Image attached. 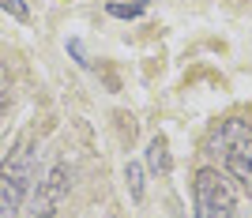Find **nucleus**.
<instances>
[{
  "label": "nucleus",
  "instance_id": "nucleus-1",
  "mask_svg": "<svg viewBox=\"0 0 252 218\" xmlns=\"http://www.w3.org/2000/svg\"><path fill=\"white\" fill-rule=\"evenodd\" d=\"M34 181V143L19 139L0 162V218H15Z\"/></svg>",
  "mask_w": 252,
  "mask_h": 218
},
{
  "label": "nucleus",
  "instance_id": "nucleus-2",
  "mask_svg": "<svg viewBox=\"0 0 252 218\" xmlns=\"http://www.w3.org/2000/svg\"><path fill=\"white\" fill-rule=\"evenodd\" d=\"M215 143L222 147V162L226 173L241 185V192L252 199V132L245 121H226Z\"/></svg>",
  "mask_w": 252,
  "mask_h": 218
},
{
  "label": "nucleus",
  "instance_id": "nucleus-3",
  "mask_svg": "<svg viewBox=\"0 0 252 218\" xmlns=\"http://www.w3.org/2000/svg\"><path fill=\"white\" fill-rule=\"evenodd\" d=\"M192 199H196V215L192 218H237V199L233 188L219 169H200L192 181Z\"/></svg>",
  "mask_w": 252,
  "mask_h": 218
},
{
  "label": "nucleus",
  "instance_id": "nucleus-4",
  "mask_svg": "<svg viewBox=\"0 0 252 218\" xmlns=\"http://www.w3.org/2000/svg\"><path fill=\"white\" fill-rule=\"evenodd\" d=\"M68 188H72V173L64 162L45 173V181H38V192H34V203H31V215L34 218H53L57 211L64 207V199H68Z\"/></svg>",
  "mask_w": 252,
  "mask_h": 218
},
{
  "label": "nucleus",
  "instance_id": "nucleus-5",
  "mask_svg": "<svg viewBox=\"0 0 252 218\" xmlns=\"http://www.w3.org/2000/svg\"><path fill=\"white\" fill-rule=\"evenodd\" d=\"M147 166L155 169V173H169V169H173L166 135H155V139H151V147H147Z\"/></svg>",
  "mask_w": 252,
  "mask_h": 218
},
{
  "label": "nucleus",
  "instance_id": "nucleus-6",
  "mask_svg": "<svg viewBox=\"0 0 252 218\" xmlns=\"http://www.w3.org/2000/svg\"><path fill=\"white\" fill-rule=\"evenodd\" d=\"M125 181H128V192H132V199H143V166L139 162H128L125 166Z\"/></svg>",
  "mask_w": 252,
  "mask_h": 218
},
{
  "label": "nucleus",
  "instance_id": "nucleus-7",
  "mask_svg": "<svg viewBox=\"0 0 252 218\" xmlns=\"http://www.w3.org/2000/svg\"><path fill=\"white\" fill-rule=\"evenodd\" d=\"M147 11V4H121V0H109V15H117V19H136V15H143Z\"/></svg>",
  "mask_w": 252,
  "mask_h": 218
},
{
  "label": "nucleus",
  "instance_id": "nucleus-8",
  "mask_svg": "<svg viewBox=\"0 0 252 218\" xmlns=\"http://www.w3.org/2000/svg\"><path fill=\"white\" fill-rule=\"evenodd\" d=\"M0 8L8 11L11 19H19V23H27V19H31V8H27L23 0H0Z\"/></svg>",
  "mask_w": 252,
  "mask_h": 218
},
{
  "label": "nucleus",
  "instance_id": "nucleus-9",
  "mask_svg": "<svg viewBox=\"0 0 252 218\" xmlns=\"http://www.w3.org/2000/svg\"><path fill=\"white\" fill-rule=\"evenodd\" d=\"M68 53H72V57H75V61H79V64H83V68H87V64H91V61H87V53H83V45L75 42V38H72V42H68Z\"/></svg>",
  "mask_w": 252,
  "mask_h": 218
},
{
  "label": "nucleus",
  "instance_id": "nucleus-10",
  "mask_svg": "<svg viewBox=\"0 0 252 218\" xmlns=\"http://www.w3.org/2000/svg\"><path fill=\"white\" fill-rule=\"evenodd\" d=\"M4 102H8V72L0 68V109H4Z\"/></svg>",
  "mask_w": 252,
  "mask_h": 218
}]
</instances>
